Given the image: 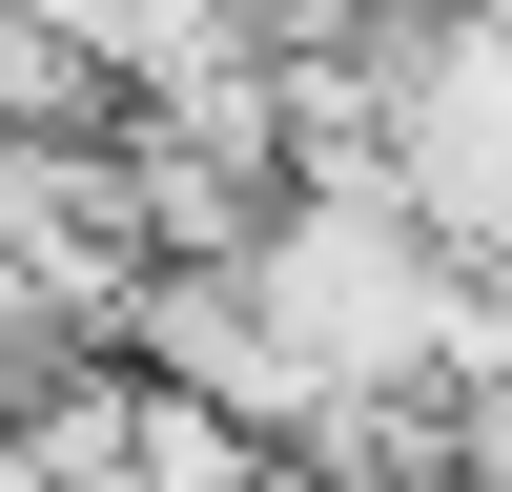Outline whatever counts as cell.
Wrapping results in <instances>:
<instances>
[{"label": "cell", "mask_w": 512, "mask_h": 492, "mask_svg": "<svg viewBox=\"0 0 512 492\" xmlns=\"http://www.w3.org/2000/svg\"><path fill=\"white\" fill-rule=\"evenodd\" d=\"M349 62H369V185H390V226L451 246V267H512V21L369 0Z\"/></svg>", "instance_id": "cell-1"}]
</instances>
